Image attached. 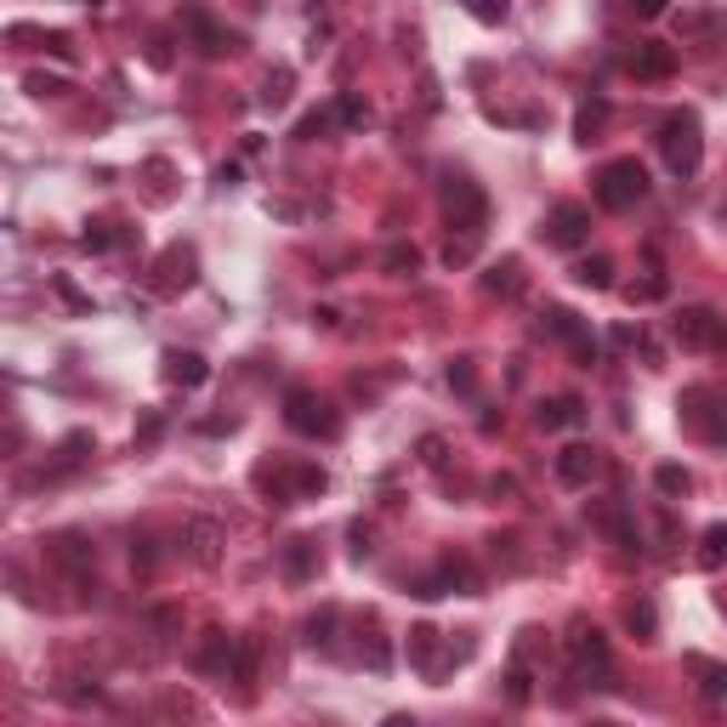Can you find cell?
<instances>
[{"label": "cell", "mask_w": 727, "mask_h": 727, "mask_svg": "<svg viewBox=\"0 0 727 727\" xmlns=\"http://www.w3.org/2000/svg\"><path fill=\"white\" fill-rule=\"evenodd\" d=\"M256 489L273 506H302V501H319L330 489V472L319 461H262L256 466Z\"/></svg>", "instance_id": "6da1fadb"}, {"label": "cell", "mask_w": 727, "mask_h": 727, "mask_svg": "<svg viewBox=\"0 0 727 727\" xmlns=\"http://www.w3.org/2000/svg\"><path fill=\"white\" fill-rule=\"evenodd\" d=\"M676 421L694 444L705 450H727V393L721 386H683L676 398Z\"/></svg>", "instance_id": "7a4b0ae2"}, {"label": "cell", "mask_w": 727, "mask_h": 727, "mask_svg": "<svg viewBox=\"0 0 727 727\" xmlns=\"http://www.w3.org/2000/svg\"><path fill=\"white\" fill-rule=\"evenodd\" d=\"M659 154H665V171H670V176H683V182L699 176V165H705V125H699L694 109L665 114V125H659Z\"/></svg>", "instance_id": "3957f363"}, {"label": "cell", "mask_w": 727, "mask_h": 727, "mask_svg": "<svg viewBox=\"0 0 727 727\" xmlns=\"http://www.w3.org/2000/svg\"><path fill=\"white\" fill-rule=\"evenodd\" d=\"M284 426L296 432V438L335 444V438H342V410H335L324 393H313V386H290V393H284Z\"/></svg>", "instance_id": "277c9868"}, {"label": "cell", "mask_w": 727, "mask_h": 727, "mask_svg": "<svg viewBox=\"0 0 727 727\" xmlns=\"http://www.w3.org/2000/svg\"><path fill=\"white\" fill-rule=\"evenodd\" d=\"M592 200L608 211V216H625L648 200V171L643 160H608L597 176H592Z\"/></svg>", "instance_id": "5b68a950"}, {"label": "cell", "mask_w": 727, "mask_h": 727, "mask_svg": "<svg viewBox=\"0 0 727 727\" xmlns=\"http://www.w3.org/2000/svg\"><path fill=\"white\" fill-rule=\"evenodd\" d=\"M444 216H450V239L483 245V233H489V193L472 176H444Z\"/></svg>", "instance_id": "8992f818"}, {"label": "cell", "mask_w": 727, "mask_h": 727, "mask_svg": "<svg viewBox=\"0 0 727 727\" xmlns=\"http://www.w3.org/2000/svg\"><path fill=\"white\" fill-rule=\"evenodd\" d=\"M568 676L579 688H608L614 683L608 637L597 632V625H586V619H574V632H568Z\"/></svg>", "instance_id": "52a82bcc"}, {"label": "cell", "mask_w": 727, "mask_h": 727, "mask_svg": "<svg viewBox=\"0 0 727 727\" xmlns=\"http://www.w3.org/2000/svg\"><path fill=\"white\" fill-rule=\"evenodd\" d=\"M472 659V637H444V632H432V625H415L410 632V665L426 676V683H444V676L455 670V665H466Z\"/></svg>", "instance_id": "ba28073f"}, {"label": "cell", "mask_w": 727, "mask_h": 727, "mask_svg": "<svg viewBox=\"0 0 727 727\" xmlns=\"http://www.w3.org/2000/svg\"><path fill=\"white\" fill-rule=\"evenodd\" d=\"M676 46H694V52H716L727 46V12L716 0H694V7L676 12Z\"/></svg>", "instance_id": "9c48e42d"}, {"label": "cell", "mask_w": 727, "mask_h": 727, "mask_svg": "<svg viewBox=\"0 0 727 727\" xmlns=\"http://www.w3.org/2000/svg\"><path fill=\"white\" fill-rule=\"evenodd\" d=\"M670 335L683 353H721L727 347V319L710 313V307H683L670 319Z\"/></svg>", "instance_id": "30bf717a"}, {"label": "cell", "mask_w": 727, "mask_h": 727, "mask_svg": "<svg viewBox=\"0 0 727 727\" xmlns=\"http://www.w3.org/2000/svg\"><path fill=\"white\" fill-rule=\"evenodd\" d=\"M541 239L557 251H579L592 239V205H579V200H557L541 222Z\"/></svg>", "instance_id": "8fae6325"}, {"label": "cell", "mask_w": 727, "mask_h": 727, "mask_svg": "<svg viewBox=\"0 0 727 727\" xmlns=\"http://www.w3.org/2000/svg\"><path fill=\"white\" fill-rule=\"evenodd\" d=\"M182 29H188V40L200 46L205 58H233V52H245V34L228 29V23H216L205 7H182Z\"/></svg>", "instance_id": "7c38bea8"}, {"label": "cell", "mask_w": 727, "mask_h": 727, "mask_svg": "<svg viewBox=\"0 0 727 727\" xmlns=\"http://www.w3.org/2000/svg\"><path fill=\"white\" fill-rule=\"evenodd\" d=\"M541 335H552V342H568L574 359L586 364V370H592L597 353H603V347H597V335L579 324V313H568V307H546V313H541Z\"/></svg>", "instance_id": "4fadbf2b"}, {"label": "cell", "mask_w": 727, "mask_h": 727, "mask_svg": "<svg viewBox=\"0 0 727 727\" xmlns=\"http://www.w3.org/2000/svg\"><path fill=\"white\" fill-rule=\"evenodd\" d=\"M160 296H182V290L200 284V251L193 245H171L160 262H154V279H149Z\"/></svg>", "instance_id": "5bb4252c"}, {"label": "cell", "mask_w": 727, "mask_h": 727, "mask_svg": "<svg viewBox=\"0 0 727 727\" xmlns=\"http://www.w3.org/2000/svg\"><path fill=\"white\" fill-rule=\"evenodd\" d=\"M552 472H557V483H568V489H592L597 472H603V450L597 444H568V450H557Z\"/></svg>", "instance_id": "9a60e30c"}, {"label": "cell", "mask_w": 727, "mask_h": 727, "mask_svg": "<svg viewBox=\"0 0 727 727\" xmlns=\"http://www.w3.org/2000/svg\"><path fill=\"white\" fill-rule=\"evenodd\" d=\"M160 375H165L171 386H182V393H193V386L211 381V364H205V353H193V347H165Z\"/></svg>", "instance_id": "2e32d148"}, {"label": "cell", "mask_w": 727, "mask_h": 727, "mask_svg": "<svg viewBox=\"0 0 727 727\" xmlns=\"http://www.w3.org/2000/svg\"><path fill=\"white\" fill-rule=\"evenodd\" d=\"M182 546H188V563H193V568H216V563H222V523H216V517H193L188 535H182Z\"/></svg>", "instance_id": "e0dca14e"}, {"label": "cell", "mask_w": 727, "mask_h": 727, "mask_svg": "<svg viewBox=\"0 0 727 727\" xmlns=\"http://www.w3.org/2000/svg\"><path fill=\"white\" fill-rule=\"evenodd\" d=\"M233 648H239V637H228V632H205L200 648H193V670H200V676H216V683H228Z\"/></svg>", "instance_id": "ac0fdd59"}, {"label": "cell", "mask_w": 727, "mask_h": 727, "mask_svg": "<svg viewBox=\"0 0 727 727\" xmlns=\"http://www.w3.org/2000/svg\"><path fill=\"white\" fill-rule=\"evenodd\" d=\"M52 563H58L69 579H80V586H85V574L97 568V546H91L85 535H58V541H52Z\"/></svg>", "instance_id": "d6986e66"}, {"label": "cell", "mask_w": 727, "mask_h": 727, "mask_svg": "<svg viewBox=\"0 0 727 727\" xmlns=\"http://www.w3.org/2000/svg\"><path fill=\"white\" fill-rule=\"evenodd\" d=\"M632 74H637V80H670V74H676V46L643 40L637 52H632Z\"/></svg>", "instance_id": "ffe728a7"}, {"label": "cell", "mask_w": 727, "mask_h": 727, "mask_svg": "<svg viewBox=\"0 0 727 727\" xmlns=\"http://www.w3.org/2000/svg\"><path fill=\"white\" fill-rule=\"evenodd\" d=\"M279 568H284V579L290 586H307V579H319V541H290L284 546V557H279Z\"/></svg>", "instance_id": "44dd1931"}, {"label": "cell", "mask_w": 727, "mask_h": 727, "mask_svg": "<svg viewBox=\"0 0 727 727\" xmlns=\"http://www.w3.org/2000/svg\"><path fill=\"white\" fill-rule=\"evenodd\" d=\"M688 670H699L705 676V705L716 710V716H727V665H710V659H699V654H688Z\"/></svg>", "instance_id": "7402d4cb"}, {"label": "cell", "mask_w": 727, "mask_h": 727, "mask_svg": "<svg viewBox=\"0 0 727 727\" xmlns=\"http://www.w3.org/2000/svg\"><path fill=\"white\" fill-rule=\"evenodd\" d=\"M619 296H625V302H632V307H648V302H665V296H670V279H665V267L654 262V267H648L643 279H632V284H625V290H619Z\"/></svg>", "instance_id": "603a6c76"}, {"label": "cell", "mask_w": 727, "mask_h": 727, "mask_svg": "<svg viewBox=\"0 0 727 727\" xmlns=\"http://www.w3.org/2000/svg\"><path fill=\"white\" fill-rule=\"evenodd\" d=\"M603 125H608V97H586V103L574 109V142H592L603 137Z\"/></svg>", "instance_id": "cb8c5ba5"}, {"label": "cell", "mask_w": 727, "mask_h": 727, "mask_svg": "<svg viewBox=\"0 0 727 727\" xmlns=\"http://www.w3.org/2000/svg\"><path fill=\"white\" fill-rule=\"evenodd\" d=\"M483 290H489V296H506V302H512L517 290H523V262H517V256H501L489 273H483Z\"/></svg>", "instance_id": "d4e9b609"}, {"label": "cell", "mask_w": 727, "mask_h": 727, "mask_svg": "<svg viewBox=\"0 0 727 727\" xmlns=\"http://www.w3.org/2000/svg\"><path fill=\"white\" fill-rule=\"evenodd\" d=\"M535 421H541L546 432H557V426H579V421H586V404H579V398H541Z\"/></svg>", "instance_id": "484cf974"}, {"label": "cell", "mask_w": 727, "mask_h": 727, "mask_svg": "<svg viewBox=\"0 0 727 727\" xmlns=\"http://www.w3.org/2000/svg\"><path fill=\"white\" fill-rule=\"evenodd\" d=\"M335 632H342V608H319L307 619V648L313 654H335Z\"/></svg>", "instance_id": "4316f807"}, {"label": "cell", "mask_w": 727, "mask_h": 727, "mask_svg": "<svg viewBox=\"0 0 727 727\" xmlns=\"http://www.w3.org/2000/svg\"><path fill=\"white\" fill-rule=\"evenodd\" d=\"M694 563H699L705 574L727 568V523H710V528H705V535H699V552H694Z\"/></svg>", "instance_id": "83f0119b"}, {"label": "cell", "mask_w": 727, "mask_h": 727, "mask_svg": "<svg viewBox=\"0 0 727 727\" xmlns=\"http://www.w3.org/2000/svg\"><path fill=\"white\" fill-rule=\"evenodd\" d=\"M654 489H659L665 501H688V495H694V472L676 466V461H665V466H654Z\"/></svg>", "instance_id": "f1b7e54d"}, {"label": "cell", "mask_w": 727, "mask_h": 727, "mask_svg": "<svg viewBox=\"0 0 727 727\" xmlns=\"http://www.w3.org/2000/svg\"><path fill=\"white\" fill-rule=\"evenodd\" d=\"M574 284L614 290V256H579V262H574Z\"/></svg>", "instance_id": "f546056e"}, {"label": "cell", "mask_w": 727, "mask_h": 727, "mask_svg": "<svg viewBox=\"0 0 727 727\" xmlns=\"http://www.w3.org/2000/svg\"><path fill=\"white\" fill-rule=\"evenodd\" d=\"M625 632H632L637 643H654V637H659V614H654L648 597H637L632 608H625Z\"/></svg>", "instance_id": "4dcf8cb0"}, {"label": "cell", "mask_w": 727, "mask_h": 727, "mask_svg": "<svg viewBox=\"0 0 727 727\" xmlns=\"http://www.w3.org/2000/svg\"><path fill=\"white\" fill-rule=\"evenodd\" d=\"M506 694H512V705L535 699V670H528V654H512V665H506Z\"/></svg>", "instance_id": "1f68e13d"}, {"label": "cell", "mask_w": 727, "mask_h": 727, "mask_svg": "<svg viewBox=\"0 0 727 727\" xmlns=\"http://www.w3.org/2000/svg\"><path fill=\"white\" fill-rule=\"evenodd\" d=\"M120 222H85V233H80V245L85 251H114V245H131V233H114Z\"/></svg>", "instance_id": "d6a6232c"}, {"label": "cell", "mask_w": 727, "mask_h": 727, "mask_svg": "<svg viewBox=\"0 0 727 727\" xmlns=\"http://www.w3.org/2000/svg\"><path fill=\"white\" fill-rule=\"evenodd\" d=\"M12 40H40V46H46V52H52V58H63V63L74 58V46H69V34H58V29H29V23H18V29H12Z\"/></svg>", "instance_id": "836d02e7"}, {"label": "cell", "mask_w": 727, "mask_h": 727, "mask_svg": "<svg viewBox=\"0 0 727 727\" xmlns=\"http://www.w3.org/2000/svg\"><path fill=\"white\" fill-rule=\"evenodd\" d=\"M228 683H256V637H239V648H233V670H228Z\"/></svg>", "instance_id": "e575fe53"}, {"label": "cell", "mask_w": 727, "mask_h": 727, "mask_svg": "<svg viewBox=\"0 0 727 727\" xmlns=\"http://www.w3.org/2000/svg\"><path fill=\"white\" fill-rule=\"evenodd\" d=\"M290 85H296V74H290V69H273L267 85H262V109H284V103H290Z\"/></svg>", "instance_id": "d590c367"}, {"label": "cell", "mask_w": 727, "mask_h": 727, "mask_svg": "<svg viewBox=\"0 0 727 727\" xmlns=\"http://www.w3.org/2000/svg\"><path fill=\"white\" fill-rule=\"evenodd\" d=\"M335 120H342V131H364L370 125V103H359V97H335Z\"/></svg>", "instance_id": "8d00e7d4"}, {"label": "cell", "mask_w": 727, "mask_h": 727, "mask_svg": "<svg viewBox=\"0 0 727 727\" xmlns=\"http://www.w3.org/2000/svg\"><path fill=\"white\" fill-rule=\"evenodd\" d=\"M421 267V251L415 245H393V251H386V273H393V279H410Z\"/></svg>", "instance_id": "74e56055"}, {"label": "cell", "mask_w": 727, "mask_h": 727, "mask_svg": "<svg viewBox=\"0 0 727 727\" xmlns=\"http://www.w3.org/2000/svg\"><path fill=\"white\" fill-rule=\"evenodd\" d=\"M466 12L477 18V23H506V12H512V0H466Z\"/></svg>", "instance_id": "f35d334b"}, {"label": "cell", "mask_w": 727, "mask_h": 727, "mask_svg": "<svg viewBox=\"0 0 727 727\" xmlns=\"http://www.w3.org/2000/svg\"><path fill=\"white\" fill-rule=\"evenodd\" d=\"M142 176H149V200H154V205H165V200H171V188H165L171 165H165V160H149V165H142Z\"/></svg>", "instance_id": "ab89813d"}, {"label": "cell", "mask_w": 727, "mask_h": 727, "mask_svg": "<svg viewBox=\"0 0 727 727\" xmlns=\"http://www.w3.org/2000/svg\"><path fill=\"white\" fill-rule=\"evenodd\" d=\"M330 125H342V120H335V109H319V114H307V120L296 125V142H319Z\"/></svg>", "instance_id": "60d3db41"}, {"label": "cell", "mask_w": 727, "mask_h": 727, "mask_svg": "<svg viewBox=\"0 0 727 727\" xmlns=\"http://www.w3.org/2000/svg\"><path fill=\"white\" fill-rule=\"evenodd\" d=\"M23 85H29V91H34V97H63V91H69V85H63V80H58V74H29V80H23Z\"/></svg>", "instance_id": "b9f144b4"}, {"label": "cell", "mask_w": 727, "mask_h": 727, "mask_svg": "<svg viewBox=\"0 0 727 727\" xmlns=\"http://www.w3.org/2000/svg\"><path fill=\"white\" fill-rule=\"evenodd\" d=\"M450 386H455V393H472V386H477V375H472V359H455V364H450Z\"/></svg>", "instance_id": "7bdbcfd3"}, {"label": "cell", "mask_w": 727, "mask_h": 727, "mask_svg": "<svg viewBox=\"0 0 727 727\" xmlns=\"http://www.w3.org/2000/svg\"><path fill=\"white\" fill-rule=\"evenodd\" d=\"M131 563H142V568H154V563H160V546H154V535L131 541Z\"/></svg>", "instance_id": "ee69618b"}, {"label": "cell", "mask_w": 727, "mask_h": 727, "mask_svg": "<svg viewBox=\"0 0 727 727\" xmlns=\"http://www.w3.org/2000/svg\"><path fill=\"white\" fill-rule=\"evenodd\" d=\"M347 535H353V557L364 563V557H370V528H364V523H353V528H347Z\"/></svg>", "instance_id": "f6af8a7d"}, {"label": "cell", "mask_w": 727, "mask_h": 727, "mask_svg": "<svg viewBox=\"0 0 727 727\" xmlns=\"http://www.w3.org/2000/svg\"><path fill=\"white\" fill-rule=\"evenodd\" d=\"M421 455H426V466H444V444L438 438H421Z\"/></svg>", "instance_id": "bcb514c9"}, {"label": "cell", "mask_w": 727, "mask_h": 727, "mask_svg": "<svg viewBox=\"0 0 727 727\" xmlns=\"http://www.w3.org/2000/svg\"><path fill=\"white\" fill-rule=\"evenodd\" d=\"M637 18H665V0H632Z\"/></svg>", "instance_id": "7dc6e473"}, {"label": "cell", "mask_w": 727, "mask_h": 727, "mask_svg": "<svg viewBox=\"0 0 727 727\" xmlns=\"http://www.w3.org/2000/svg\"><path fill=\"white\" fill-rule=\"evenodd\" d=\"M137 438L154 444V438H160V415H142V432H137Z\"/></svg>", "instance_id": "c3c4849f"}]
</instances>
